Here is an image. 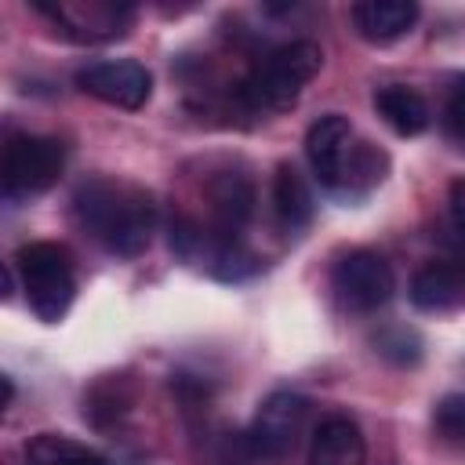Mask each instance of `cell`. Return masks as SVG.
<instances>
[{"label":"cell","mask_w":465,"mask_h":465,"mask_svg":"<svg viewBox=\"0 0 465 465\" xmlns=\"http://www.w3.org/2000/svg\"><path fill=\"white\" fill-rule=\"evenodd\" d=\"M76 225L109 254L134 258L149 247L156 229V200L145 185L127 178H87L73 193Z\"/></svg>","instance_id":"cell-1"},{"label":"cell","mask_w":465,"mask_h":465,"mask_svg":"<svg viewBox=\"0 0 465 465\" xmlns=\"http://www.w3.org/2000/svg\"><path fill=\"white\" fill-rule=\"evenodd\" d=\"M305 160L316 182L331 193H367L389 171V156L378 145L356 138L349 116L341 113L312 120L305 131Z\"/></svg>","instance_id":"cell-2"},{"label":"cell","mask_w":465,"mask_h":465,"mask_svg":"<svg viewBox=\"0 0 465 465\" xmlns=\"http://www.w3.org/2000/svg\"><path fill=\"white\" fill-rule=\"evenodd\" d=\"M323 51L312 40H291L269 51L240 84L236 98L247 113H283L298 102L305 84L320 73Z\"/></svg>","instance_id":"cell-3"},{"label":"cell","mask_w":465,"mask_h":465,"mask_svg":"<svg viewBox=\"0 0 465 465\" xmlns=\"http://www.w3.org/2000/svg\"><path fill=\"white\" fill-rule=\"evenodd\" d=\"M15 262H18L25 302L36 312V320L58 323L69 312L73 294H76V269H73L69 247L54 240H33L18 247Z\"/></svg>","instance_id":"cell-4"},{"label":"cell","mask_w":465,"mask_h":465,"mask_svg":"<svg viewBox=\"0 0 465 465\" xmlns=\"http://www.w3.org/2000/svg\"><path fill=\"white\" fill-rule=\"evenodd\" d=\"M65 171V145L47 134H11L0 145V196L29 200L47 193Z\"/></svg>","instance_id":"cell-5"},{"label":"cell","mask_w":465,"mask_h":465,"mask_svg":"<svg viewBox=\"0 0 465 465\" xmlns=\"http://www.w3.org/2000/svg\"><path fill=\"white\" fill-rule=\"evenodd\" d=\"M305 418H309V400L291 392V389H276L269 392L258 411H254V421L251 429L240 436V447H243V461L251 465H262V461H283L302 429H305Z\"/></svg>","instance_id":"cell-6"},{"label":"cell","mask_w":465,"mask_h":465,"mask_svg":"<svg viewBox=\"0 0 465 465\" xmlns=\"http://www.w3.org/2000/svg\"><path fill=\"white\" fill-rule=\"evenodd\" d=\"M331 287L341 298L345 309L352 312H374L381 309L392 291H396V276L389 269V262L378 251L356 247L349 254H341L331 269Z\"/></svg>","instance_id":"cell-7"},{"label":"cell","mask_w":465,"mask_h":465,"mask_svg":"<svg viewBox=\"0 0 465 465\" xmlns=\"http://www.w3.org/2000/svg\"><path fill=\"white\" fill-rule=\"evenodd\" d=\"M76 87L116 109H142L153 94V73L134 58H102L76 69Z\"/></svg>","instance_id":"cell-8"},{"label":"cell","mask_w":465,"mask_h":465,"mask_svg":"<svg viewBox=\"0 0 465 465\" xmlns=\"http://www.w3.org/2000/svg\"><path fill=\"white\" fill-rule=\"evenodd\" d=\"M207 200H211V229L222 240H240L243 225L254 214V182L240 171H222L218 178H211L207 185Z\"/></svg>","instance_id":"cell-9"},{"label":"cell","mask_w":465,"mask_h":465,"mask_svg":"<svg viewBox=\"0 0 465 465\" xmlns=\"http://www.w3.org/2000/svg\"><path fill=\"white\" fill-rule=\"evenodd\" d=\"M309 465H367L363 429L349 414H327L312 432Z\"/></svg>","instance_id":"cell-10"},{"label":"cell","mask_w":465,"mask_h":465,"mask_svg":"<svg viewBox=\"0 0 465 465\" xmlns=\"http://www.w3.org/2000/svg\"><path fill=\"white\" fill-rule=\"evenodd\" d=\"M40 11L51 15L54 22L69 25L65 33L76 36V40H113V36H124L127 22L134 18V7H127V4H87V7L58 4V7H40Z\"/></svg>","instance_id":"cell-11"},{"label":"cell","mask_w":465,"mask_h":465,"mask_svg":"<svg viewBox=\"0 0 465 465\" xmlns=\"http://www.w3.org/2000/svg\"><path fill=\"white\" fill-rule=\"evenodd\" d=\"M349 18L367 44H392L403 33H411V25L418 22V4L414 0H360L352 4Z\"/></svg>","instance_id":"cell-12"},{"label":"cell","mask_w":465,"mask_h":465,"mask_svg":"<svg viewBox=\"0 0 465 465\" xmlns=\"http://www.w3.org/2000/svg\"><path fill=\"white\" fill-rule=\"evenodd\" d=\"M465 294V276L458 262L432 258L411 276V302L421 312H450Z\"/></svg>","instance_id":"cell-13"},{"label":"cell","mask_w":465,"mask_h":465,"mask_svg":"<svg viewBox=\"0 0 465 465\" xmlns=\"http://www.w3.org/2000/svg\"><path fill=\"white\" fill-rule=\"evenodd\" d=\"M374 109L403 138H414V134H421L432 124L429 102L414 87H407V84H385V87H378L374 91Z\"/></svg>","instance_id":"cell-14"},{"label":"cell","mask_w":465,"mask_h":465,"mask_svg":"<svg viewBox=\"0 0 465 465\" xmlns=\"http://www.w3.org/2000/svg\"><path fill=\"white\" fill-rule=\"evenodd\" d=\"M312 189L294 163H280L272 174V214L287 232H302L312 222Z\"/></svg>","instance_id":"cell-15"},{"label":"cell","mask_w":465,"mask_h":465,"mask_svg":"<svg viewBox=\"0 0 465 465\" xmlns=\"http://www.w3.org/2000/svg\"><path fill=\"white\" fill-rule=\"evenodd\" d=\"M25 465H109V461L80 440H69L58 432H40L25 443Z\"/></svg>","instance_id":"cell-16"},{"label":"cell","mask_w":465,"mask_h":465,"mask_svg":"<svg viewBox=\"0 0 465 465\" xmlns=\"http://www.w3.org/2000/svg\"><path fill=\"white\" fill-rule=\"evenodd\" d=\"M131 400H134V396H131L127 378H124V374H109V378H102V381L84 396V418H91L94 425H109L113 418L127 414Z\"/></svg>","instance_id":"cell-17"},{"label":"cell","mask_w":465,"mask_h":465,"mask_svg":"<svg viewBox=\"0 0 465 465\" xmlns=\"http://www.w3.org/2000/svg\"><path fill=\"white\" fill-rule=\"evenodd\" d=\"M371 341H374V352L385 356V360L396 363V367H414V363L421 360V338H418V331H411V327H403V323L381 327Z\"/></svg>","instance_id":"cell-18"},{"label":"cell","mask_w":465,"mask_h":465,"mask_svg":"<svg viewBox=\"0 0 465 465\" xmlns=\"http://www.w3.org/2000/svg\"><path fill=\"white\" fill-rule=\"evenodd\" d=\"M436 432L447 440V443H461L465 436V396L461 392H447L440 403H436Z\"/></svg>","instance_id":"cell-19"},{"label":"cell","mask_w":465,"mask_h":465,"mask_svg":"<svg viewBox=\"0 0 465 465\" xmlns=\"http://www.w3.org/2000/svg\"><path fill=\"white\" fill-rule=\"evenodd\" d=\"M443 131H447L450 142H461V80L450 91V102H447V113H443Z\"/></svg>","instance_id":"cell-20"},{"label":"cell","mask_w":465,"mask_h":465,"mask_svg":"<svg viewBox=\"0 0 465 465\" xmlns=\"http://www.w3.org/2000/svg\"><path fill=\"white\" fill-rule=\"evenodd\" d=\"M461 193H465V182L461 178H454L450 182V225H454V232H461Z\"/></svg>","instance_id":"cell-21"},{"label":"cell","mask_w":465,"mask_h":465,"mask_svg":"<svg viewBox=\"0 0 465 465\" xmlns=\"http://www.w3.org/2000/svg\"><path fill=\"white\" fill-rule=\"evenodd\" d=\"M11 400H15V381H11V378L0 371V414L11 407Z\"/></svg>","instance_id":"cell-22"},{"label":"cell","mask_w":465,"mask_h":465,"mask_svg":"<svg viewBox=\"0 0 465 465\" xmlns=\"http://www.w3.org/2000/svg\"><path fill=\"white\" fill-rule=\"evenodd\" d=\"M11 294V272L4 269V262H0V302Z\"/></svg>","instance_id":"cell-23"}]
</instances>
